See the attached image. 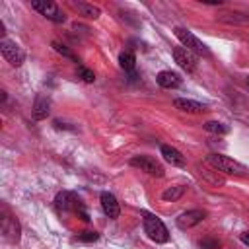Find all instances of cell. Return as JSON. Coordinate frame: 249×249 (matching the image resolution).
Masks as SVG:
<instances>
[{
	"label": "cell",
	"mask_w": 249,
	"mask_h": 249,
	"mask_svg": "<svg viewBox=\"0 0 249 249\" xmlns=\"http://www.w3.org/2000/svg\"><path fill=\"white\" fill-rule=\"evenodd\" d=\"M51 113V99L45 95H37L35 103H33V119L35 121H43L47 119Z\"/></svg>",
	"instance_id": "12"
},
{
	"label": "cell",
	"mask_w": 249,
	"mask_h": 249,
	"mask_svg": "<svg viewBox=\"0 0 249 249\" xmlns=\"http://www.w3.org/2000/svg\"><path fill=\"white\" fill-rule=\"evenodd\" d=\"M97 237H99L97 231H82V233H78L76 239H78V241H88V243H89V241H95Z\"/></svg>",
	"instance_id": "23"
},
{
	"label": "cell",
	"mask_w": 249,
	"mask_h": 249,
	"mask_svg": "<svg viewBox=\"0 0 249 249\" xmlns=\"http://www.w3.org/2000/svg\"><path fill=\"white\" fill-rule=\"evenodd\" d=\"M200 247L202 249H220V241L212 239V237H204V239H200Z\"/></svg>",
	"instance_id": "22"
},
{
	"label": "cell",
	"mask_w": 249,
	"mask_h": 249,
	"mask_svg": "<svg viewBox=\"0 0 249 249\" xmlns=\"http://www.w3.org/2000/svg\"><path fill=\"white\" fill-rule=\"evenodd\" d=\"M31 8L37 10L41 16H45L47 19L56 21V23H62V21L66 19V16L62 14V10H60L54 2H51V0H37V2H31Z\"/></svg>",
	"instance_id": "6"
},
{
	"label": "cell",
	"mask_w": 249,
	"mask_h": 249,
	"mask_svg": "<svg viewBox=\"0 0 249 249\" xmlns=\"http://www.w3.org/2000/svg\"><path fill=\"white\" fill-rule=\"evenodd\" d=\"M173 105H175V109H179V111H185V113H204L206 111V107L202 105V103H198V101H193V99H183V97H179V99H175L173 101Z\"/></svg>",
	"instance_id": "15"
},
{
	"label": "cell",
	"mask_w": 249,
	"mask_h": 249,
	"mask_svg": "<svg viewBox=\"0 0 249 249\" xmlns=\"http://www.w3.org/2000/svg\"><path fill=\"white\" fill-rule=\"evenodd\" d=\"M156 82H158L161 88H165V89H173V88H179V86H181L179 74H175V72H171V70H161V72L156 76Z\"/></svg>",
	"instance_id": "14"
},
{
	"label": "cell",
	"mask_w": 249,
	"mask_h": 249,
	"mask_svg": "<svg viewBox=\"0 0 249 249\" xmlns=\"http://www.w3.org/2000/svg\"><path fill=\"white\" fill-rule=\"evenodd\" d=\"M130 165L132 167H138L142 171H146L148 175H154V177H163V165L156 160V158H150V156H134L130 160Z\"/></svg>",
	"instance_id": "7"
},
{
	"label": "cell",
	"mask_w": 249,
	"mask_h": 249,
	"mask_svg": "<svg viewBox=\"0 0 249 249\" xmlns=\"http://www.w3.org/2000/svg\"><path fill=\"white\" fill-rule=\"evenodd\" d=\"M161 156H163V160L167 161V163H171V165H177V167H183L185 163H187V160H185V156L177 150V148H173V146H167V144H163L161 146Z\"/></svg>",
	"instance_id": "13"
},
{
	"label": "cell",
	"mask_w": 249,
	"mask_h": 249,
	"mask_svg": "<svg viewBox=\"0 0 249 249\" xmlns=\"http://www.w3.org/2000/svg\"><path fill=\"white\" fill-rule=\"evenodd\" d=\"M0 53H2V56H4L12 66H21L23 60H25L23 49H21L16 41H10V39H2V41H0Z\"/></svg>",
	"instance_id": "5"
},
{
	"label": "cell",
	"mask_w": 249,
	"mask_h": 249,
	"mask_svg": "<svg viewBox=\"0 0 249 249\" xmlns=\"http://www.w3.org/2000/svg\"><path fill=\"white\" fill-rule=\"evenodd\" d=\"M183 193H185V187H181V185H175V187H169V189H165L163 193H161V198L163 200H177V198H181L183 196Z\"/></svg>",
	"instance_id": "18"
},
{
	"label": "cell",
	"mask_w": 249,
	"mask_h": 249,
	"mask_svg": "<svg viewBox=\"0 0 249 249\" xmlns=\"http://www.w3.org/2000/svg\"><path fill=\"white\" fill-rule=\"evenodd\" d=\"M2 233H4V237L10 241V243H18L19 241V233H21V228H19V222L16 220V218H10V216H6V218H2Z\"/></svg>",
	"instance_id": "10"
},
{
	"label": "cell",
	"mask_w": 249,
	"mask_h": 249,
	"mask_svg": "<svg viewBox=\"0 0 249 249\" xmlns=\"http://www.w3.org/2000/svg\"><path fill=\"white\" fill-rule=\"evenodd\" d=\"M76 10L80 12V16H84V18H88V19H97L99 14H101V10H99L97 6L88 4V2H76Z\"/></svg>",
	"instance_id": "16"
},
{
	"label": "cell",
	"mask_w": 249,
	"mask_h": 249,
	"mask_svg": "<svg viewBox=\"0 0 249 249\" xmlns=\"http://www.w3.org/2000/svg\"><path fill=\"white\" fill-rule=\"evenodd\" d=\"M144 231L156 243H167L169 241V231L163 226V222L158 216L148 214V212H144Z\"/></svg>",
	"instance_id": "3"
},
{
	"label": "cell",
	"mask_w": 249,
	"mask_h": 249,
	"mask_svg": "<svg viewBox=\"0 0 249 249\" xmlns=\"http://www.w3.org/2000/svg\"><path fill=\"white\" fill-rule=\"evenodd\" d=\"M173 33H175V37L183 43V47L189 49V51H193L195 54H210L208 47H206L196 35H193L189 29H185V27H175Z\"/></svg>",
	"instance_id": "4"
},
{
	"label": "cell",
	"mask_w": 249,
	"mask_h": 249,
	"mask_svg": "<svg viewBox=\"0 0 249 249\" xmlns=\"http://www.w3.org/2000/svg\"><path fill=\"white\" fill-rule=\"evenodd\" d=\"M99 200H101V208H103L105 216H109V218H113V220L119 218V214H121V206H119L115 195H111V193L105 191V193H101Z\"/></svg>",
	"instance_id": "11"
},
{
	"label": "cell",
	"mask_w": 249,
	"mask_h": 249,
	"mask_svg": "<svg viewBox=\"0 0 249 249\" xmlns=\"http://www.w3.org/2000/svg\"><path fill=\"white\" fill-rule=\"evenodd\" d=\"M78 76L84 80V82H88V84H91L93 80H95V74H93V70H89V68H86V66H78Z\"/></svg>",
	"instance_id": "21"
},
{
	"label": "cell",
	"mask_w": 249,
	"mask_h": 249,
	"mask_svg": "<svg viewBox=\"0 0 249 249\" xmlns=\"http://www.w3.org/2000/svg\"><path fill=\"white\" fill-rule=\"evenodd\" d=\"M239 239H241V243H245V245L249 247V231H243V233L239 235Z\"/></svg>",
	"instance_id": "24"
},
{
	"label": "cell",
	"mask_w": 249,
	"mask_h": 249,
	"mask_svg": "<svg viewBox=\"0 0 249 249\" xmlns=\"http://www.w3.org/2000/svg\"><path fill=\"white\" fill-rule=\"evenodd\" d=\"M204 216H206L204 210H187V212L179 214V218H177V228H179V230H189V228L200 224V222L204 220Z\"/></svg>",
	"instance_id": "9"
},
{
	"label": "cell",
	"mask_w": 249,
	"mask_h": 249,
	"mask_svg": "<svg viewBox=\"0 0 249 249\" xmlns=\"http://www.w3.org/2000/svg\"><path fill=\"white\" fill-rule=\"evenodd\" d=\"M119 66H121L123 70H126V72H132L134 66H136V56H134L132 53H128V51L121 53V54H119Z\"/></svg>",
	"instance_id": "17"
},
{
	"label": "cell",
	"mask_w": 249,
	"mask_h": 249,
	"mask_svg": "<svg viewBox=\"0 0 249 249\" xmlns=\"http://www.w3.org/2000/svg\"><path fill=\"white\" fill-rule=\"evenodd\" d=\"M206 161L212 167H216L218 171H224V173H231V175H247L249 173V169L243 163H239V161H235L228 156H222V154H210L206 158Z\"/></svg>",
	"instance_id": "2"
},
{
	"label": "cell",
	"mask_w": 249,
	"mask_h": 249,
	"mask_svg": "<svg viewBox=\"0 0 249 249\" xmlns=\"http://www.w3.org/2000/svg\"><path fill=\"white\" fill-rule=\"evenodd\" d=\"M53 49L58 53V54H62V56H66V58H70V60H74V62H78V58H76V54L66 47V45H62V43H58V41H53Z\"/></svg>",
	"instance_id": "20"
},
{
	"label": "cell",
	"mask_w": 249,
	"mask_h": 249,
	"mask_svg": "<svg viewBox=\"0 0 249 249\" xmlns=\"http://www.w3.org/2000/svg\"><path fill=\"white\" fill-rule=\"evenodd\" d=\"M54 208H56V212H58V214L78 212L86 222L89 220V216H88V212L84 210V206H82L80 198H78L74 193H70V191H60V193L54 196Z\"/></svg>",
	"instance_id": "1"
},
{
	"label": "cell",
	"mask_w": 249,
	"mask_h": 249,
	"mask_svg": "<svg viewBox=\"0 0 249 249\" xmlns=\"http://www.w3.org/2000/svg\"><path fill=\"white\" fill-rule=\"evenodd\" d=\"M204 128L208 130V132H214V134H226L230 128H228V124H224V123H220V121H208V123H204Z\"/></svg>",
	"instance_id": "19"
},
{
	"label": "cell",
	"mask_w": 249,
	"mask_h": 249,
	"mask_svg": "<svg viewBox=\"0 0 249 249\" xmlns=\"http://www.w3.org/2000/svg\"><path fill=\"white\" fill-rule=\"evenodd\" d=\"M173 58H175L177 66L183 68L185 72H195V68L198 64V56L193 51L185 49V47H175L173 49Z\"/></svg>",
	"instance_id": "8"
}]
</instances>
